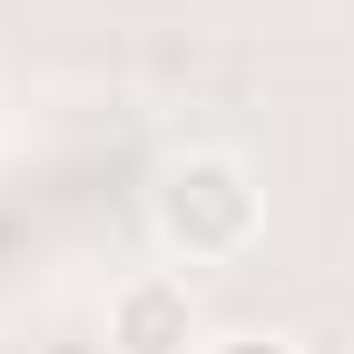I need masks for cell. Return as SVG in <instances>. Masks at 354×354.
<instances>
[{
  "mask_svg": "<svg viewBox=\"0 0 354 354\" xmlns=\"http://www.w3.org/2000/svg\"><path fill=\"white\" fill-rule=\"evenodd\" d=\"M246 236H256V187H246L236 158L197 148V158H177V167L158 177V246H167V256L207 266V256H236Z\"/></svg>",
  "mask_w": 354,
  "mask_h": 354,
  "instance_id": "obj_1",
  "label": "cell"
},
{
  "mask_svg": "<svg viewBox=\"0 0 354 354\" xmlns=\"http://www.w3.org/2000/svg\"><path fill=\"white\" fill-rule=\"evenodd\" d=\"M109 344H118V354H207L187 276H138V286H118V295H109Z\"/></svg>",
  "mask_w": 354,
  "mask_h": 354,
  "instance_id": "obj_2",
  "label": "cell"
},
{
  "mask_svg": "<svg viewBox=\"0 0 354 354\" xmlns=\"http://www.w3.org/2000/svg\"><path fill=\"white\" fill-rule=\"evenodd\" d=\"M207 354H295V344H276V335H236V344H207Z\"/></svg>",
  "mask_w": 354,
  "mask_h": 354,
  "instance_id": "obj_3",
  "label": "cell"
}]
</instances>
